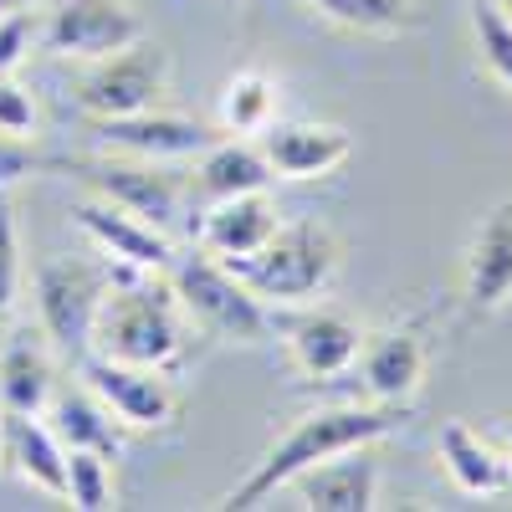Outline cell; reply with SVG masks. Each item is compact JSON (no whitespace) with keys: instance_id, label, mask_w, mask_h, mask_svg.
Instances as JSON below:
<instances>
[{"instance_id":"obj_1","label":"cell","mask_w":512,"mask_h":512,"mask_svg":"<svg viewBox=\"0 0 512 512\" xmlns=\"http://www.w3.org/2000/svg\"><path fill=\"white\" fill-rule=\"evenodd\" d=\"M405 425V410L400 405H374V410H313L303 420H292V431L251 466V477L241 487H231L221 497L226 512H251L256 502H267L277 487H287L297 472H308V466L328 461V456H344V451H359V446H374L384 441L390 431Z\"/></svg>"},{"instance_id":"obj_2","label":"cell","mask_w":512,"mask_h":512,"mask_svg":"<svg viewBox=\"0 0 512 512\" xmlns=\"http://www.w3.org/2000/svg\"><path fill=\"white\" fill-rule=\"evenodd\" d=\"M113 277V272H108ZM93 349L123 364H144V369H175L185 354V323H180V297L175 287L149 282L144 272L113 277L103 313L93 328Z\"/></svg>"},{"instance_id":"obj_3","label":"cell","mask_w":512,"mask_h":512,"mask_svg":"<svg viewBox=\"0 0 512 512\" xmlns=\"http://www.w3.org/2000/svg\"><path fill=\"white\" fill-rule=\"evenodd\" d=\"M262 303H313L338 272V241L318 221H292L241 262H226Z\"/></svg>"},{"instance_id":"obj_4","label":"cell","mask_w":512,"mask_h":512,"mask_svg":"<svg viewBox=\"0 0 512 512\" xmlns=\"http://www.w3.org/2000/svg\"><path fill=\"white\" fill-rule=\"evenodd\" d=\"M175 297L180 313H190L205 333L231 338V344H267L272 338V313L226 262H216L210 251L180 256L175 262Z\"/></svg>"},{"instance_id":"obj_5","label":"cell","mask_w":512,"mask_h":512,"mask_svg":"<svg viewBox=\"0 0 512 512\" xmlns=\"http://www.w3.org/2000/svg\"><path fill=\"white\" fill-rule=\"evenodd\" d=\"M113 277L88 262H47L36 272V318L57 354H93V328Z\"/></svg>"},{"instance_id":"obj_6","label":"cell","mask_w":512,"mask_h":512,"mask_svg":"<svg viewBox=\"0 0 512 512\" xmlns=\"http://www.w3.org/2000/svg\"><path fill=\"white\" fill-rule=\"evenodd\" d=\"M82 384L113 410V420L123 431H164L180 415V400L169 390L164 369L123 364L108 354H82Z\"/></svg>"},{"instance_id":"obj_7","label":"cell","mask_w":512,"mask_h":512,"mask_svg":"<svg viewBox=\"0 0 512 512\" xmlns=\"http://www.w3.org/2000/svg\"><path fill=\"white\" fill-rule=\"evenodd\" d=\"M164 77H169L164 52L134 41V47H123L113 57H98V67L77 82V103L88 118H128L159 103Z\"/></svg>"},{"instance_id":"obj_8","label":"cell","mask_w":512,"mask_h":512,"mask_svg":"<svg viewBox=\"0 0 512 512\" xmlns=\"http://www.w3.org/2000/svg\"><path fill=\"white\" fill-rule=\"evenodd\" d=\"M41 41L57 57L98 62V57H113L123 47H134V41H144V26L123 0H57Z\"/></svg>"},{"instance_id":"obj_9","label":"cell","mask_w":512,"mask_h":512,"mask_svg":"<svg viewBox=\"0 0 512 512\" xmlns=\"http://www.w3.org/2000/svg\"><path fill=\"white\" fill-rule=\"evenodd\" d=\"M77 175L88 180L103 200H113L118 210L139 216L149 226H169L180 216V180L159 169L154 159H98V164H77Z\"/></svg>"},{"instance_id":"obj_10","label":"cell","mask_w":512,"mask_h":512,"mask_svg":"<svg viewBox=\"0 0 512 512\" xmlns=\"http://www.w3.org/2000/svg\"><path fill=\"white\" fill-rule=\"evenodd\" d=\"M93 134L108 144V149H123L134 159H190V154H205L216 144V128H205L200 118H185V113H159V108H144V113H128V118H93Z\"/></svg>"},{"instance_id":"obj_11","label":"cell","mask_w":512,"mask_h":512,"mask_svg":"<svg viewBox=\"0 0 512 512\" xmlns=\"http://www.w3.org/2000/svg\"><path fill=\"white\" fill-rule=\"evenodd\" d=\"M72 221L88 231L113 262L123 267H139V272H164L169 262H175V246H169V236L139 216H128V210H118L113 200H77L72 205Z\"/></svg>"},{"instance_id":"obj_12","label":"cell","mask_w":512,"mask_h":512,"mask_svg":"<svg viewBox=\"0 0 512 512\" xmlns=\"http://www.w3.org/2000/svg\"><path fill=\"white\" fill-rule=\"evenodd\" d=\"M262 154L282 180H318L354 154V139L338 123H267Z\"/></svg>"},{"instance_id":"obj_13","label":"cell","mask_w":512,"mask_h":512,"mask_svg":"<svg viewBox=\"0 0 512 512\" xmlns=\"http://www.w3.org/2000/svg\"><path fill=\"white\" fill-rule=\"evenodd\" d=\"M287 487L303 492L308 512H369L374 492H379V461L369 446L344 451V456H328L308 472H297Z\"/></svg>"},{"instance_id":"obj_14","label":"cell","mask_w":512,"mask_h":512,"mask_svg":"<svg viewBox=\"0 0 512 512\" xmlns=\"http://www.w3.org/2000/svg\"><path fill=\"white\" fill-rule=\"evenodd\" d=\"M277 205L267 190H251V195H226L205 210L200 221V251H210L216 262H241L256 246H267V236L277 231Z\"/></svg>"},{"instance_id":"obj_15","label":"cell","mask_w":512,"mask_h":512,"mask_svg":"<svg viewBox=\"0 0 512 512\" xmlns=\"http://www.w3.org/2000/svg\"><path fill=\"white\" fill-rule=\"evenodd\" d=\"M466 308L497 313L512 297V200H502L492 216L477 226V241L466 251Z\"/></svg>"},{"instance_id":"obj_16","label":"cell","mask_w":512,"mask_h":512,"mask_svg":"<svg viewBox=\"0 0 512 512\" xmlns=\"http://www.w3.org/2000/svg\"><path fill=\"white\" fill-rule=\"evenodd\" d=\"M287 349L297 359L308 379H338L359 364V349H364V333L338 318V313H308L287 328Z\"/></svg>"},{"instance_id":"obj_17","label":"cell","mask_w":512,"mask_h":512,"mask_svg":"<svg viewBox=\"0 0 512 512\" xmlns=\"http://www.w3.org/2000/svg\"><path fill=\"white\" fill-rule=\"evenodd\" d=\"M0 461H11V472L52 497H67V446L57 441L52 425H41V415H16L6 410V446Z\"/></svg>"},{"instance_id":"obj_18","label":"cell","mask_w":512,"mask_h":512,"mask_svg":"<svg viewBox=\"0 0 512 512\" xmlns=\"http://www.w3.org/2000/svg\"><path fill=\"white\" fill-rule=\"evenodd\" d=\"M359 364H364V384L379 405H400L420 390L425 379V349L415 333H379L359 349Z\"/></svg>"},{"instance_id":"obj_19","label":"cell","mask_w":512,"mask_h":512,"mask_svg":"<svg viewBox=\"0 0 512 512\" xmlns=\"http://www.w3.org/2000/svg\"><path fill=\"white\" fill-rule=\"evenodd\" d=\"M41 415L52 420V431L67 451L82 446V451H103L113 461L118 446H123V425L113 420V410L93 390H52V400H47Z\"/></svg>"},{"instance_id":"obj_20","label":"cell","mask_w":512,"mask_h":512,"mask_svg":"<svg viewBox=\"0 0 512 512\" xmlns=\"http://www.w3.org/2000/svg\"><path fill=\"white\" fill-rule=\"evenodd\" d=\"M441 466L451 472V482L472 497H492V492H507V461H497V451L472 431L466 420H446L441 425Z\"/></svg>"},{"instance_id":"obj_21","label":"cell","mask_w":512,"mask_h":512,"mask_svg":"<svg viewBox=\"0 0 512 512\" xmlns=\"http://www.w3.org/2000/svg\"><path fill=\"white\" fill-rule=\"evenodd\" d=\"M205 200H226V195H251V190H267L272 185V164L262 149H251L241 139L231 144H210L200 154V175H195Z\"/></svg>"},{"instance_id":"obj_22","label":"cell","mask_w":512,"mask_h":512,"mask_svg":"<svg viewBox=\"0 0 512 512\" xmlns=\"http://www.w3.org/2000/svg\"><path fill=\"white\" fill-rule=\"evenodd\" d=\"M52 364L41 349L31 344H11L0 354V410H16V415H41L52 400Z\"/></svg>"},{"instance_id":"obj_23","label":"cell","mask_w":512,"mask_h":512,"mask_svg":"<svg viewBox=\"0 0 512 512\" xmlns=\"http://www.w3.org/2000/svg\"><path fill=\"white\" fill-rule=\"evenodd\" d=\"M277 118V82L267 72H236L221 93V134H262Z\"/></svg>"},{"instance_id":"obj_24","label":"cell","mask_w":512,"mask_h":512,"mask_svg":"<svg viewBox=\"0 0 512 512\" xmlns=\"http://www.w3.org/2000/svg\"><path fill=\"white\" fill-rule=\"evenodd\" d=\"M318 11L323 21H338L349 31H400L410 26V0H297Z\"/></svg>"},{"instance_id":"obj_25","label":"cell","mask_w":512,"mask_h":512,"mask_svg":"<svg viewBox=\"0 0 512 512\" xmlns=\"http://www.w3.org/2000/svg\"><path fill=\"white\" fill-rule=\"evenodd\" d=\"M472 31H477V52L487 72L512 93V16L497 0H472Z\"/></svg>"},{"instance_id":"obj_26","label":"cell","mask_w":512,"mask_h":512,"mask_svg":"<svg viewBox=\"0 0 512 512\" xmlns=\"http://www.w3.org/2000/svg\"><path fill=\"white\" fill-rule=\"evenodd\" d=\"M67 502L82 512H103L113 507V472L103 451H67Z\"/></svg>"},{"instance_id":"obj_27","label":"cell","mask_w":512,"mask_h":512,"mask_svg":"<svg viewBox=\"0 0 512 512\" xmlns=\"http://www.w3.org/2000/svg\"><path fill=\"white\" fill-rule=\"evenodd\" d=\"M21 297V241H16V210L0 190V313H11Z\"/></svg>"},{"instance_id":"obj_28","label":"cell","mask_w":512,"mask_h":512,"mask_svg":"<svg viewBox=\"0 0 512 512\" xmlns=\"http://www.w3.org/2000/svg\"><path fill=\"white\" fill-rule=\"evenodd\" d=\"M0 134H16V139L36 134V103L11 77H0Z\"/></svg>"},{"instance_id":"obj_29","label":"cell","mask_w":512,"mask_h":512,"mask_svg":"<svg viewBox=\"0 0 512 512\" xmlns=\"http://www.w3.org/2000/svg\"><path fill=\"white\" fill-rule=\"evenodd\" d=\"M31 16L26 11H11V16H0V77H11L21 62H26V52H31Z\"/></svg>"},{"instance_id":"obj_30","label":"cell","mask_w":512,"mask_h":512,"mask_svg":"<svg viewBox=\"0 0 512 512\" xmlns=\"http://www.w3.org/2000/svg\"><path fill=\"white\" fill-rule=\"evenodd\" d=\"M31 169H41V154L26 139H16V134H0V190L21 185Z\"/></svg>"},{"instance_id":"obj_31","label":"cell","mask_w":512,"mask_h":512,"mask_svg":"<svg viewBox=\"0 0 512 512\" xmlns=\"http://www.w3.org/2000/svg\"><path fill=\"white\" fill-rule=\"evenodd\" d=\"M31 0H0V16H11V11H26Z\"/></svg>"},{"instance_id":"obj_32","label":"cell","mask_w":512,"mask_h":512,"mask_svg":"<svg viewBox=\"0 0 512 512\" xmlns=\"http://www.w3.org/2000/svg\"><path fill=\"white\" fill-rule=\"evenodd\" d=\"M502 441H507V451H512V420H502ZM507 487H512V477H507Z\"/></svg>"},{"instance_id":"obj_33","label":"cell","mask_w":512,"mask_h":512,"mask_svg":"<svg viewBox=\"0 0 512 512\" xmlns=\"http://www.w3.org/2000/svg\"><path fill=\"white\" fill-rule=\"evenodd\" d=\"M0 446H6V410H0Z\"/></svg>"},{"instance_id":"obj_34","label":"cell","mask_w":512,"mask_h":512,"mask_svg":"<svg viewBox=\"0 0 512 512\" xmlns=\"http://www.w3.org/2000/svg\"><path fill=\"white\" fill-rule=\"evenodd\" d=\"M497 6H502V11H507V16H512V0H497Z\"/></svg>"},{"instance_id":"obj_35","label":"cell","mask_w":512,"mask_h":512,"mask_svg":"<svg viewBox=\"0 0 512 512\" xmlns=\"http://www.w3.org/2000/svg\"><path fill=\"white\" fill-rule=\"evenodd\" d=\"M221 6H241V0H221Z\"/></svg>"}]
</instances>
